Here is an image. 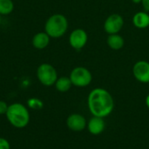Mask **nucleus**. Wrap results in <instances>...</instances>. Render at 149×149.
Masks as SVG:
<instances>
[{
  "label": "nucleus",
  "instance_id": "39448f33",
  "mask_svg": "<svg viewBox=\"0 0 149 149\" xmlns=\"http://www.w3.org/2000/svg\"><path fill=\"white\" fill-rule=\"evenodd\" d=\"M69 78L72 86L81 88L88 86L93 80V75L91 72L83 66H77L73 68L70 73Z\"/></svg>",
  "mask_w": 149,
  "mask_h": 149
},
{
  "label": "nucleus",
  "instance_id": "4468645a",
  "mask_svg": "<svg viewBox=\"0 0 149 149\" xmlns=\"http://www.w3.org/2000/svg\"><path fill=\"white\" fill-rule=\"evenodd\" d=\"M54 86L57 91L60 93H66L71 89V87L72 86V84L69 77L62 76V77L58 78Z\"/></svg>",
  "mask_w": 149,
  "mask_h": 149
},
{
  "label": "nucleus",
  "instance_id": "ddd939ff",
  "mask_svg": "<svg viewBox=\"0 0 149 149\" xmlns=\"http://www.w3.org/2000/svg\"><path fill=\"white\" fill-rule=\"evenodd\" d=\"M107 43L112 50L119 51L124 46L125 41L124 38L117 33V34H110L107 37Z\"/></svg>",
  "mask_w": 149,
  "mask_h": 149
},
{
  "label": "nucleus",
  "instance_id": "a211bd4d",
  "mask_svg": "<svg viewBox=\"0 0 149 149\" xmlns=\"http://www.w3.org/2000/svg\"><path fill=\"white\" fill-rule=\"evenodd\" d=\"M0 149H10V142L2 137H0Z\"/></svg>",
  "mask_w": 149,
  "mask_h": 149
},
{
  "label": "nucleus",
  "instance_id": "6e6552de",
  "mask_svg": "<svg viewBox=\"0 0 149 149\" xmlns=\"http://www.w3.org/2000/svg\"><path fill=\"white\" fill-rule=\"evenodd\" d=\"M133 75L135 79L141 83H149V62L140 60L134 65Z\"/></svg>",
  "mask_w": 149,
  "mask_h": 149
},
{
  "label": "nucleus",
  "instance_id": "f8f14e48",
  "mask_svg": "<svg viewBox=\"0 0 149 149\" xmlns=\"http://www.w3.org/2000/svg\"><path fill=\"white\" fill-rule=\"evenodd\" d=\"M133 24L138 29H146L149 26V14L147 11H139L133 17Z\"/></svg>",
  "mask_w": 149,
  "mask_h": 149
},
{
  "label": "nucleus",
  "instance_id": "9b49d317",
  "mask_svg": "<svg viewBox=\"0 0 149 149\" xmlns=\"http://www.w3.org/2000/svg\"><path fill=\"white\" fill-rule=\"evenodd\" d=\"M50 38V36L45 31L38 32L32 38V45L38 50H43L48 46Z\"/></svg>",
  "mask_w": 149,
  "mask_h": 149
},
{
  "label": "nucleus",
  "instance_id": "6ab92c4d",
  "mask_svg": "<svg viewBox=\"0 0 149 149\" xmlns=\"http://www.w3.org/2000/svg\"><path fill=\"white\" fill-rule=\"evenodd\" d=\"M141 4L145 11L149 12V0H141Z\"/></svg>",
  "mask_w": 149,
  "mask_h": 149
},
{
  "label": "nucleus",
  "instance_id": "aec40b11",
  "mask_svg": "<svg viewBox=\"0 0 149 149\" xmlns=\"http://www.w3.org/2000/svg\"><path fill=\"white\" fill-rule=\"evenodd\" d=\"M145 104H146L147 107L149 109V93L147 95V97L145 99Z\"/></svg>",
  "mask_w": 149,
  "mask_h": 149
},
{
  "label": "nucleus",
  "instance_id": "1a4fd4ad",
  "mask_svg": "<svg viewBox=\"0 0 149 149\" xmlns=\"http://www.w3.org/2000/svg\"><path fill=\"white\" fill-rule=\"evenodd\" d=\"M66 126L72 132H82L86 128L87 121L84 115L80 113H72L66 119Z\"/></svg>",
  "mask_w": 149,
  "mask_h": 149
},
{
  "label": "nucleus",
  "instance_id": "9d476101",
  "mask_svg": "<svg viewBox=\"0 0 149 149\" xmlns=\"http://www.w3.org/2000/svg\"><path fill=\"white\" fill-rule=\"evenodd\" d=\"M86 128L88 132L93 135H100L106 129V122L104 118L93 116L88 121L86 125Z\"/></svg>",
  "mask_w": 149,
  "mask_h": 149
},
{
  "label": "nucleus",
  "instance_id": "423d86ee",
  "mask_svg": "<svg viewBox=\"0 0 149 149\" xmlns=\"http://www.w3.org/2000/svg\"><path fill=\"white\" fill-rule=\"evenodd\" d=\"M124 25L123 17L117 13L111 14L106 19L104 23V30L107 33L110 34H117L119 33Z\"/></svg>",
  "mask_w": 149,
  "mask_h": 149
},
{
  "label": "nucleus",
  "instance_id": "f3484780",
  "mask_svg": "<svg viewBox=\"0 0 149 149\" xmlns=\"http://www.w3.org/2000/svg\"><path fill=\"white\" fill-rule=\"evenodd\" d=\"M9 105L3 101V100H0V115H5L7 110H8Z\"/></svg>",
  "mask_w": 149,
  "mask_h": 149
},
{
  "label": "nucleus",
  "instance_id": "7ed1b4c3",
  "mask_svg": "<svg viewBox=\"0 0 149 149\" xmlns=\"http://www.w3.org/2000/svg\"><path fill=\"white\" fill-rule=\"evenodd\" d=\"M68 29L67 18L62 14L52 15L45 24V31L52 38H61Z\"/></svg>",
  "mask_w": 149,
  "mask_h": 149
},
{
  "label": "nucleus",
  "instance_id": "dca6fc26",
  "mask_svg": "<svg viewBox=\"0 0 149 149\" xmlns=\"http://www.w3.org/2000/svg\"><path fill=\"white\" fill-rule=\"evenodd\" d=\"M44 107V103L38 98H30L27 100V107L34 110H40Z\"/></svg>",
  "mask_w": 149,
  "mask_h": 149
},
{
  "label": "nucleus",
  "instance_id": "0eeeda50",
  "mask_svg": "<svg viewBox=\"0 0 149 149\" xmlns=\"http://www.w3.org/2000/svg\"><path fill=\"white\" fill-rule=\"evenodd\" d=\"M88 40L87 33L85 30L78 28L73 30L69 36V44L76 51H80L85 47Z\"/></svg>",
  "mask_w": 149,
  "mask_h": 149
},
{
  "label": "nucleus",
  "instance_id": "2eb2a0df",
  "mask_svg": "<svg viewBox=\"0 0 149 149\" xmlns=\"http://www.w3.org/2000/svg\"><path fill=\"white\" fill-rule=\"evenodd\" d=\"M14 10L13 0H0V15H9Z\"/></svg>",
  "mask_w": 149,
  "mask_h": 149
},
{
  "label": "nucleus",
  "instance_id": "f257e3e1",
  "mask_svg": "<svg viewBox=\"0 0 149 149\" xmlns=\"http://www.w3.org/2000/svg\"><path fill=\"white\" fill-rule=\"evenodd\" d=\"M87 107L93 116L105 119L113 112L115 103L113 97L107 89L97 87L89 93Z\"/></svg>",
  "mask_w": 149,
  "mask_h": 149
},
{
  "label": "nucleus",
  "instance_id": "20e7f679",
  "mask_svg": "<svg viewBox=\"0 0 149 149\" xmlns=\"http://www.w3.org/2000/svg\"><path fill=\"white\" fill-rule=\"evenodd\" d=\"M37 78L43 86H54L58 77L53 65L48 63H43L37 69Z\"/></svg>",
  "mask_w": 149,
  "mask_h": 149
},
{
  "label": "nucleus",
  "instance_id": "f03ea898",
  "mask_svg": "<svg viewBox=\"0 0 149 149\" xmlns=\"http://www.w3.org/2000/svg\"><path fill=\"white\" fill-rule=\"evenodd\" d=\"M5 115L9 123L16 128L25 127L31 120L29 109L21 103H13L10 105Z\"/></svg>",
  "mask_w": 149,
  "mask_h": 149
},
{
  "label": "nucleus",
  "instance_id": "4be33fe9",
  "mask_svg": "<svg viewBox=\"0 0 149 149\" xmlns=\"http://www.w3.org/2000/svg\"><path fill=\"white\" fill-rule=\"evenodd\" d=\"M0 22H1V15H0Z\"/></svg>",
  "mask_w": 149,
  "mask_h": 149
},
{
  "label": "nucleus",
  "instance_id": "412c9836",
  "mask_svg": "<svg viewBox=\"0 0 149 149\" xmlns=\"http://www.w3.org/2000/svg\"><path fill=\"white\" fill-rule=\"evenodd\" d=\"M133 2L134 3H141V0H133Z\"/></svg>",
  "mask_w": 149,
  "mask_h": 149
}]
</instances>
